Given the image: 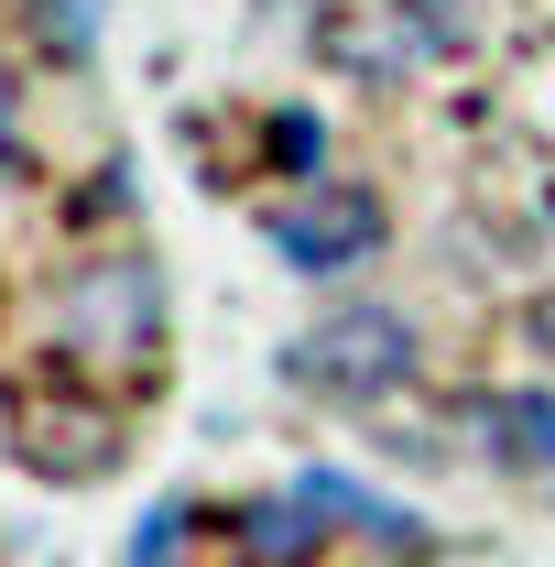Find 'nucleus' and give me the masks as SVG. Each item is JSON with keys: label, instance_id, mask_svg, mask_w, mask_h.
<instances>
[{"label": "nucleus", "instance_id": "1", "mask_svg": "<svg viewBox=\"0 0 555 567\" xmlns=\"http://www.w3.org/2000/svg\"><path fill=\"white\" fill-rule=\"evenodd\" d=\"M425 371V339L404 306H338V317H316L294 350H283V382L294 393H316V404H381V393H404Z\"/></svg>", "mask_w": 555, "mask_h": 567}, {"label": "nucleus", "instance_id": "8", "mask_svg": "<svg viewBox=\"0 0 555 567\" xmlns=\"http://www.w3.org/2000/svg\"><path fill=\"white\" fill-rule=\"evenodd\" d=\"M240 535H251L262 567H273V557H305V546H316V513H305V492H283V502H251V513H240Z\"/></svg>", "mask_w": 555, "mask_h": 567}, {"label": "nucleus", "instance_id": "4", "mask_svg": "<svg viewBox=\"0 0 555 567\" xmlns=\"http://www.w3.org/2000/svg\"><path fill=\"white\" fill-rule=\"evenodd\" d=\"M11 447L55 481H98L121 458V415L98 393H33V404H11Z\"/></svg>", "mask_w": 555, "mask_h": 567}, {"label": "nucleus", "instance_id": "10", "mask_svg": "<svg viewBox=\"0 0 555 567\" xmlns=\"http://www.w3.org/2000/svg\"><path fill=\"white\" fill-rule=\"evenodd\" d=\"M273 164L316 186V164H327V121H316V110H273Z\"/></svg>", "mask_w": 555, "mask_h": 567}, {"label": "nucleus", "instance_id": "9", "mask_svg": "<svg viewBox=\"0 0 555 567\" xmlns=\"http://www.w3.org/2000/svg\"><path fill=\"white\" fill-rule=\"evenodd\" d=\"M186 524H197L186 502H153V513H142V535H132V557H121V567H186Z\"/></svg>", "mask_w": 555, "mask_h": 567}, {"label": "nucleus", "instance_id": "6", "mask_svg": "<svg viewBox=\"0 0 555 567\" xmlns=\"http://www.w3.org/2000/svg\"><path fill=\"white\" fill-rule=\"evenodd\" d=\"M294 492H305V513H316V524L381 535V546H425V524H415V513H404V502H381V492H359L348 470H294Z\"/></svg>", "mask_w": 555, "mask_h": 567}, {"label": "nucleus", "instance_id": "5", "mask_svg": "<svg viewBox=\"0 0 555 567\" xmlns=\"http://www.w3.org/2000/svg\"><path fill=\"white\" fill-rule=\"evenodd\" d=\"M469 436H480L490 470L555 492V393H480V404H469Z\"/></svg>", "mask_w": 555, "mask_h": 567}, {"label": "nucleus", "instance_id": "7", "mask_svg": "<svg viewBox=\"0 0 555 567\" xmlns=\"http://www.w3.org/2000/svg\"><path fill=\"white\" fill-rule=\"evenodd\" d=\"M392 22L415 33L425 66H447V55H469V44H480V0H392Z\"/></svg>", "mask_w": 555, "mask_h": 567}, {"label": "nucleus", "instance_id": "3", "mask_svg": "<svg viewBox=\"0 0 555 567\" xmlns=\"http://www.w3.org/2000/svg\"><path fill=\"white\" fill-rule=\"evenodd\" d=\"M273 251L294 262V274H348V262H370L381 251V197L370 186H294L273 208Z\"/></svg>", "mask_w": 555, "mask_h": 567}, {"label": "nucleus", "instance_id": "2", "mask_svg": "<svg viewBox=\"0 0 555 567\" xmlns=\"http://www.w3.org/2000/svg\"><path fill=\"white\" fill-rule=\"evenodd\" d=\"M55 350L66 360H98V371H121V360H153L164 350V284L153 262H98V274L66 284V306H55Z\"/></svg>", "mask_w": 555, "mask_h": 567}]
</instances>
